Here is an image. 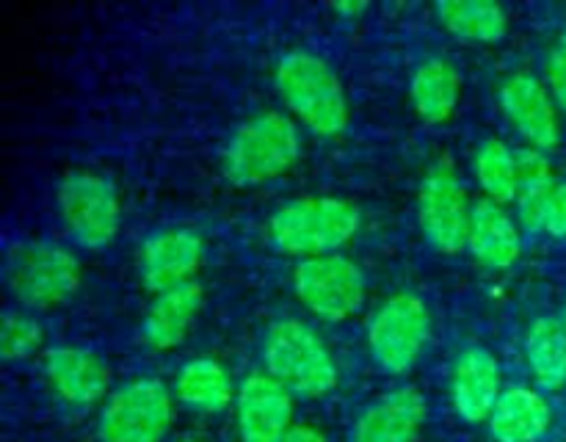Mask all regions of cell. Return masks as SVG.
<instances>
[{"label":"cell","mask_w":566,"mask_h":442,"mask_svg":"<svg viewBox=\"0 0 566 442\" xmlns=\"http://www.w3.org/2000/svg\"><path fill=\"white\" fill-rule=\"evenodd\" d=\"M553 53H556V55H558V59H562V61H564V64H566V33H564V36H562V39H558V48H556V50H553Z\"/></svg>","instance_id":"4dcf8cb0"},{"label":"cell","mask_w":566,"mask_h":442,"mask_svg":"<svg viewBox=\"0 0 566 442\" xmlns=\"http://www.w3.org/2000/svg\"><path fill=\"white\" fill-rule=\"evenodd\" d=\"M293 287L310 313L332 324L357 315L368 293L359 265L343 254L302 260L293 271Z\"/></svg>","instance_id":"52a82bcc"},{"label":"cell","mask_w":566,"mask_h":442,"mask_svg":"<svg viewBox=\"0 0 566 442\" xmlns=\"http://www.w3.org/2000/svg\"><path fill=\"white\" fill-rule=\"evenodd\" d=\"M42 326L36 318L25 313H9L3 315V324H0V354L3 359L14 362V359L31 357L33 351H39L42 346Z\"/></svg>","instance_id":"484cf974"},{"label":"cell","mask_w":566,"mask_h":442,"mask_svg":"<svg viewBox=\"0 0 566 442\" xmlns=\"http://www.w3.org/2000/svg\"><path fill=\"white\" fill-rule=\"evenodd\" d=\"M517 171H520V186H517V213L520 221L528 232L545 230L547 224V210H551L553 193H556V182H553L551 160L545 152L528 147L517 152Z\"/></svg>","instance_id":"44dd1931"},{"label":"cell","mask_w":566,"mask_h":442,"mask_svg":"<svg viewBox=\"0 0 566 442\" xmlns=\"http://www.w3.org/2000/svg\"><path fill=\"white\" fill-rule=\"evenodd\" d=\"M276 88L287 108L321 138L340 136L352 119L346 88L321 55L293 50L276 66Z\"/></svg>","instance_id":"6da1fadb"},{"label":"cell","mask_w":566,"mask_h":442,"mask_svg":"<svg viewBox=\"0 0 566 442\" xmlns=\"http://www.w3.org/2000/svg\"><path fill=\"white\" fill-rule=\"evenodd\" d=\"M199 307H202L199 282H188V285L158 293L147 318H144V337H147L149 346L158 348V351L180 346L191 329L193 318H197Z\"/></svg>","instance_id":"ac0fdd59"},{"label":"cell","mask_w":566,"mask_h":442,"mask_svg":"<svg viewBox=\"0 0 566 442\" xmlns=\"http://www.w3.org/2000/svg\"><path fill=\"white\" fill-rule=\"evenodd\" d=\"M6 285L28 307H55L81 287V263L55 243H17L6 254Z\"/></svg>","instance_id":"5b68a950"},{"label":"cell","mask_w":566,"mask_h":442,"mask_svg":"<svg viewBox=\"0 0 566 442\" xmlns=\"http://www.w3.org/2000/svg\"><path fill=\"white\" fill-rule=\"evenodd\" d=\"M418 215L420 227L434 249L457 254L468 246L473 208H470L468 191L448 158L437 160L420 182Z\"/></svg>","instance_id":"9c48e42d"},{"label":"cell","mask_w":566,"mask_h":442,"mask_svg":"<svg viewBox=\"0 0 566 442\" xmlns=\"http://www.w3.org/2000/svg\"><path fill=\"white\" fill-rule=\"evenodd\" d=\"M437 17L457 36L470 42H501L509 31V14L495 0H442Z\"/></svg>","instance_id":"7402d4cb"},{"label":"cell","mask_w":566,"mask_h":442,"mask_svg":"<svg viewBox=\"0 0 566 442\" xmlns=\"http://www.w3.org/2000/svg\"><path fill=\"white\" fill-rule=\"evenodd\" d=\"M302 155V136L291 116L263 110L243 122L224 152L227 177L238 186H260L285 175Z\"/></svg>","instance_id":"3957f363"},{"label":"cell","mask_w":566,"mask_h":442,"mask_svg":"<svg viewBox=\"0 0 566 442\" xmlns=\"http://www.w3.org/2000/svg\"><path fill=\"white\" fill-rule=\"evenodd\" d=\"M59 210L66 230L86 249H105L119 232V193L108 177L94 171H70L61 180Z\"/></svg>","instance_id":"8992f818"},{"label":"cell","mask_w":566,"mask_h":442,"mask_svg":"<svg viewBox=\"0 0 566 442\" xmlns=\"http://www.w3.org/2000/svg\"><path fill=\"white\" fill-rule=\"evenodd\" d=\"M426 420V398L415 387H401L363 412L354 425V442H415Z\"/></svg>","instance_id":"2e32d148"},{"label":"cell","mask_w":566,"mask_h":442,"mask_svg":"<svg viewBox=\"0 0 566 442\" xmlns=\"http://www.w3.org/2000/svg\"><path fill=\"white\" fill-rule=\"evenodd\" d=\"M453 407L468 423L490 420L501 392V368L486 348H464L453 365Z\"/></svg>","instance_id":"5bb4252c"},{"label":"cell","mask_w":566,"mask_h":442,"mask_svg":"<svg viewBox=\"0 0 566 442\" xmlns=\"http://www.w3.org/2000/svg\"><path fill=\"white\" fill-rule=\"evenodd\" d=\"M547 425L551 407L528 387H512L503 392L490 414V431L497 442H536Z\"/></svg>","instance_id":"d6986e66"},{"label":"cell","mask_w":566,"mask_h":442,"mask_svg":"<svg viewBox=\"0 0 566 442\" xmlns=\"http://www.w3.org/2000/svg\"><path fill=\"white\" fill-rule=\"evenodd\" d=\"M44 370L53 390L75 407H92L108 392L111 373L94 351L77 346L50 348L44 357Z\"/></svg>","instance_id":"9a60e30c"},{"label":"cell","mask_w":566,"mask_h":442,"mask_svg":"<svg viewBox=\"0 0 566 442\" xmlns=\"http://www.w3.org/2000/svg\"><path fill=\"white\" fill-rule=\"evenodd\" d=\"M293 401L285 385L265 373H252L238 392V425L243 442H280L291 431Z\"/></svg>","instance_id":"7c38bea8"},{"label":"cell","mask_w":566,"mask_h":442,"mask_svg":"<svg viewBox=\"0 0 566 442\" xmlns=\"http://www.w3.org/2000/svg\"><path fill=\"white\" fill-rule=\"evenodd\" d=\"M171 420V396L164 381L136 379L116 390L99 418L105 442H155Z\"/></svg>","instance_id":"30bf717a"},{"label":"cell","mask_w":566,"mask_h":442,"mask_svg":"<svg viewBox=\"0 0 566 442\" xmlns=\"http://www.w3.org/2000/svg\"><path fill=\"white\" fill-rule=\"evenodd\" d=\"M409 94H412V105L420 119L442 125L451 119L453 110L459 108V97H462V81H459L457 66L446 59L426 61L415 72Z\"/></svg>","instance_id":"ffe728a7"},{"label":"cell","mask_w":566,"mask_h":442,"mask_svg":"<svg viewBox=\"0 0 566 442\" xmlns=\"http://www.w3.org/2000/svg\"><path fill=\"white\" fill-rule=\"evenodd\" d=\"M468 249L486 269H512L523 252L517 221L506 213L503 204L492 202V199H479L473 204V219H470Z\"/></svg>","instance_id":"e0dca14e"},{"label":"cell","mask_w":566,"mask_h":442,"mask_svg":"<svg viewBox=\"0 0 566 442\" xmlns=\"http://www.w3.org/2000/svg\"><path fill=\"white\" fill-rule=\"evenodd\" d=\"M429 332L431 315L423 298L415 293H396L370 318V354L390 373H407L418 362Z\"/></svg>","instance_id":"ba28073f"},{"label":"cell","mask_w":566,"mask_h":442,"mask_svg":"<svg viewBox=\"0 0 566 442\" xmlns=\"http://www.w3.org/2000/svg\"><path fill=\"white\" fill-rule=\"evenodd\" d=\"M280 442H326V440L321 431L310 429V425H296V429L287 431Z\"/></svg>","instance_id":"f1b7e54d"},{"label":"cell","mask_w":566,"mask_h":442,"mask_svg":"<svg viewBox=\"0 0 566 442\" xmlns=\"http://www.w3.org/2000/svg\"><path fill=\"white\" fill-rule=\"evenodd\" d=\"M357 204L340 197H304L271 215L269 235L276 249L304 257L335 254L359 230Z\"/></svg>","instance_id":"7a4b0ae2"},{"label":"cell","mask_w":566,"mask_h":442,"mask_svg":"<svg viewBox=\"0 0 566 442\" xmlns=\"http://www.w3.org/2000/svg\"><path fill=\"white\" fill-rule=\"evenodd\" d=\"M202 263V238L191 230H164L142 249V280L153 293L193 282Z\"/></svg>","instance_id":"4fadbf2b"},{"label":"cell","mask_w":566,"mask_h":442,"mask_svg":"<svg viewBox=\"0 0 566 442\" xmlns=\"http://www.w3.org/2000/svg\"><path fill=\"white\" fill-rule=\"evenodd\" d=\"M564 329H566V313H564Z\"/></svg>","instance_id":"1f68e13d"},{"label":"cell","mask_w":566,"mask_h":442,"mask_svg":"<svg viewBox=\"0 0 566 442\" xmlns=\"http://www.w3.org/2000/svg\"><path fill=\"white\" fill-rule=\"evenodd\" d=\"M335 9L343 14H359V11H365V3H337Z\"/></svg>","instance_id":"f546056e"},{"label":"cell","mask_w":566,"mask_h":442,"mask_svg":"<svg viewBox=\"0 0 566 442\" xmlns=\"http://www.w3.org/2000/svg\"><path fill=\"white\" fill-rule=\"evenodd\" d=\"M501 108L531 147L547 152L558 144V114L551 88L528 72H514L501 86Z\"/></svg>","instance_id":"8fae6325"},{"label":"cell","mask_w":566,"mask_h":442,"mask_svg":"<svg viewBox=\"0 0 566 442\" xmlns=\"http://www.w3.org/2000/svg\"><path fill=\"white\" fill-rule=\"evenodd\" d=\"M547 83H551V94L556 97V103L566 110V64L556 53L547 61Z\"/></svg>","instance_id":"83f0119b"},{"label":"cell","mask_w":566,"mask_h":442,"mask_svg":"<svg viewBox=\"0 0 566 442\" xmlns=\"http://www.w3.org/2000/svg\"><path fill=\"white\" fill-rule=\"evenodd\" d=\"M475 177H479V186L484 188L486 199L497 204L517 202V152H512L503 141L490 138L481 144L479 155H475Z\"/></svg>","instance_id":"d4e9b609"},{"label":"cell","mask_w":566,"mask_h":442,"mask_svg":"<svg viewBox=\"0 0 566 442\" xmlns=\"http://www.w3.org/2000/svg\"><path fill=\"white\" fill-rule=\"evenodd\" d=\"M545 230L556 238H566V182H562V186L556 188V193H553Z\"/></svg>","instance_id":"4316f807"},{"label":"cell","mask_w":566,"mask_h":442,"mask_svg":"<svg viewBox=\"0 0 566 442\" xmlns=\"http://www.w3.org/2000/svg\"><path fill=\"white\" fill-rule=\"evenodd\" d=\"M177 396L188 407L205 409V412H219V409H224L232 401V379L224 365L216 362V359H191L177 373Z\"/></svg>","instance_id":"cb8c5ba5"},{"label":"cell","mask_w":566,"mask_h":442,"mask_svg":"<svg viewBox=\"0 0 566 442\" xmlns=\"http://www.w3.org/2000/svg\"><path fill=\"white\" fill-rule=\"evenodd\" d=\"M525 354L534 379L545 390L566 385V329L556 318H536L525 337Z\"/></svg>","instance_id":"603a6c76"},{"label":"cell","mask_w":566,"mask_h":442,"mask_svg":"<svg viewBox=\"0 0 566 442\" xmlns=\"http://www.w3.org/2000/svg\"><path fill=\"white\" fill-rule=\"evenodd\" d=\"M263 359L269 376L298 396H324L337 385V365L332 351L304 320H276L265 332Z\"/></svg>","instance_id":"277c9868"}]
</instances>
